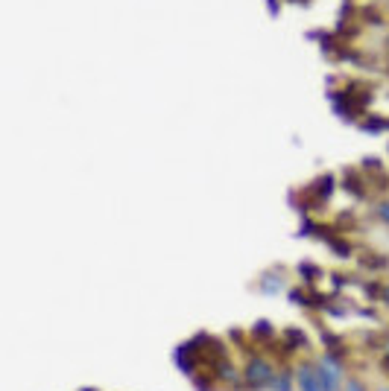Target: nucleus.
I'll use <instances>...</instances> for the list:
<instances>
[{"label":"nucleus","mask_w":389,"mask_h":391,"mask_svg":"<svg viewBox=\"0 0 389 391\" xmlns=\"http://www.w3.org/2000/svg\"><path fill=\"white\" fill-rule=\"evenodd\" d=\"M272 380H275V368L267 356L261 353L249 356L246 365H243V385H246V391H264L272 385Z\"/></svg>","instance_id":"nucleus-1"},{"label":"nucleus","mask_w":389,"mask_h":391,"mask_svg":"<svg viewBox=\"0 0 389 391\" xmlns=\"http://www.w3.org/2000/svg\"><path fill=\"white\" fill-rule=\"evenodd\" d=\"M296 388L299 391H328L325 383L319 380V371H316V362L313 360H304L296 368Z\"/></svg>","instance_id":"nucleus-2"},{"label":"nucleus","mask_w":389,"mask_h":391,"mask_svg":"<svg viewBox=\"0 0 389 391\" xmlns=\"http://www.w3.org/2000/svg\"><path fill=\"white\" fill-rule=\"evenodd\" d=\"M278 341H281L284 356H293V353H299L302 348H307V336H304V330H299V327H287L284 336H278Z\"/></svg>","instance_id":"nucleus-3"},{"label":"nucleus","mask_w":389,"mask_h":391,"mask_svg":"<svg viewBox=\"0 0 389 391\" xmlns=\"http://www.w3.org/2000/svg\"><path fill=\"white\" fill-rule=\"evenodd\" d=\"M249 339L257 341V345H275V341H278V333H275V327L269 321H255L252 330H249Z\"/></svg>","instance_id":"nucleus-4"},{"label":"nucleus","mask_w":389,"mask_h":391,"mask_svg":"<svg viewBox=\"0 0 389 391\" xmlns=\"http://www.w3.org/2000/svg\"><path fill=\"white\" fill-rule=\"evenodd\" d=\"M293 380H296V374L290 371V368H281L278 374H275V380H272L269 388H272V391H293V388H296Z\"/></svg>","instance_id":"nucleus-5"},{"label":"nucleus","mask_w":389,"mask_h":391,"mask_svg":"<svg viewBox=\"0 0 389 391\" xmlns=\"http://www.w3.org/2000/svg\"><path fill=\"white\" fill-rule=\"evenodd\" d=\"M331 190H334V178L331 175H319L316 182L307 187V193H316V199H328Z\"/></svg>","instance_id":"nucleus-6"},{"label":"nucleus","mask_w":389,"mask_h":391,"mask_svg":"<svg viewBox=\"0 0 389 391\" xmlns=\"http://www.w3.org/2000/svg\"><path fill=\"white\" fill-rule=\"evenodd\" d=\"M193 383H197V391H214V383H217V377H214V371H199L197 377H190Z\"/></svg>","instance_id":"nucleus-7"},{"label":"nucleus","mask_w":389,"mask_h":391,"mask_svg":"<svg viewBox=\"0 0 389 391\" xmlns=\"http://www.w3.org/2000/svg\"><path fill=\"white\" fill-rule=\"evenodd\" d=\"M346 190H351L354 196H360V199H363V184H360V178H358V172H354V170L346 172Z\"/></svg>","instance_id":"nucleus-8"},{"label":"nucleus","mask_w":389,"mask_h":391,"mask_svg":"<svg viewBox=\"0 0 389 391\" xmlns=\"http://www.w3.org/2000/svg\"><path fill=\"white\" fill-rule=\"evenodd\" d=\"M299 274H302L304 281H316V278H319V269H316L313 263H302V266H299Z\"/></svg>","instance_id":"nucleus-9"},{"label":"nucleus","mask_w":389,"mask_h":391,"mask_svg":"<svg viewBox=\"0 0 389 391\" xmlns=\"http://www.w3.org/2000/svg\"><path fill=\"white\" fill-rule=\"evenodd\" d=\"M346 391H366V385H363L360 380H348V383H346Z\"/></svg>","instance_id":"nucleus-10"},{"label":"nucleus","mask_w":389,"mask_h":391,"mask_svg":"<svg viewBox=\"0 0 389 391\" xmlns=\"http://www.w3.org/2000/svg\"><path fill=\"white\" fill-rule=\"evenodd\" d=\"M378 216H383V222L389 225V205H381V207H378Z\"/></svg>","instance_id":"nucleus-11"},{"label":"nucleus","mask_w":389,"mask_h":391,"mask_svg":"<svg viewBox=\"0 0 389 391\" xmlns=\"http://www.w3.org/2000/svg\"><path fill=\"white\" fill-rule=\"evenodd\" d=\"M381 298L389 304V286H383V289H381Z\"/></svg>","instance_id":"nucleus-12"},{"label":"nucleus","mask_w":389,"mask_h":391,"mask_svg":"<svg viewBox=\"0 0 389 391\" xmlns=\"http://www.w3.org/2000/svg\"><path fill=\"white\" fill-rule=\"evenodd\" d=\"M383 374H386V377H389V353L383 356Z\"/></svg>","instance_id":"nucleus-13"},{"label":"nucleus","mask_w":389,"mask_h":391,"mask_svg":"<svg viewBox=\"0 0 389 391\" xmlns=\"http://www.w3.org/2000/svg\"><path fill=\"white\" fill-rule=\"evenodd\" d=\"M83 391H94V388H83Z\"/></svg>","instance_id":"nucleus-14"},{"label":"nucleus","mask_w":389,"mask_h":391,"mask_svg":"<svg viewBox=\"0 0 389 391\" xmlns=\"http://www.w3.org/2000/svg\"><path fill=\"white\" fill-rule=\"evenodd\" d=\"M381 391H389V388H381Z\"/></svg>","instance_id":"nucleus-15"}]
</instances>
